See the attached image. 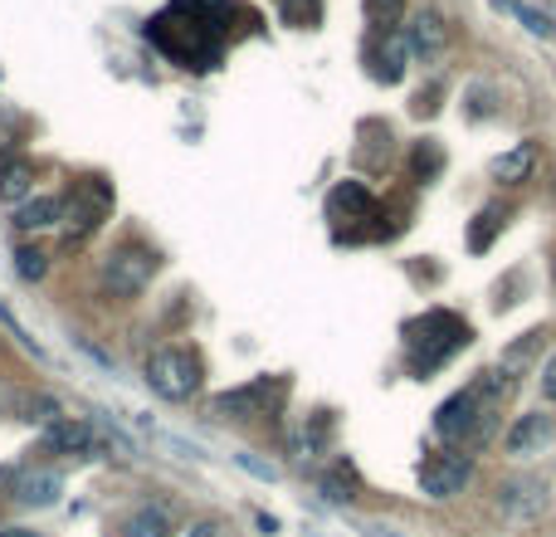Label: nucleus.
Returning a JSON list of instances; mask_svg holds the SVG:
<instances>
[{
    "label": "nucleus",
    "mask_w": 556,
    "mask_h": 537,
    "mask_svg": "<svg viewBox=\"0 0 556 537\" xmlns=\"http://www.w3.org/2000/svg\"><path fill=\"white\" fill-rule=\"evenodd\" d=\"M473 337V327L464 323L450 308H430V313L410 317L405 323V362H410L415 376L440 372L444 362H454V352H464Z\"/></svg>",
    "instance_id": "nucleus-1"
},
{
    "label": "nucleus",
    "mask_w": 556,
    "mask_h": 537,
    "mask_svg": "<svg viewBox=\"0 0 556 537\" xmlns=\"http://www.w3.org/2000/svg\"><path fill=\"white\" fill-rule=\"evenodd\" d=\"M493 401H503L498 391H493L489 382H469L459 386V391L450 396V401H440V411H434V435H440L450 450H469V445L489 440V411Z\"/></svg>",
    "instance_id": "nucleus-2"
},
{
    "label": "nucleus",
    "mask_w": 556,
    "mask_h": 537,
    "mask_svg": "<svg viewBox=\"0 0 556 537\" xmlns=\"http://www.w3.org/2000/svg\"><path fill=\"white\" fill-rule=\"evenodd\" d=\"M205 382V366L195 352H186V347H156L152 357H147V386H152L162 401H191L195 391H201Z\"/></svg>",
    "instance_id": "nucleus-3"
},
{
    "label": "nucleus",
    "mask_w": 556,
    "mask_h": 537,
    "mask_svg": "<svg viewBox=\"0 0 556 537\" xmlns=\"http://www.w3.org/2000/svg\"><path fill=\"white\" fill-rule=\"evenodd\" d=\"M108 211H113V186L98 182V176H84V182H74V191L64 196V221H59V230L68 235V245L88 240V235L108 221Z\"/></svg>",
    "instance_id": "nucleus-4"
},
{
    "label": "nucleus",
    "mask_w": 556,
    "mask_h": 537,
    "mask_svg": "<svg viewBox=\"0 0 556 537\" xmlns=\"http://www.w3.org/2000/svg\"><path fill=\"white\" fill-rule=\"evenodd\" d=\"M288 382L283 376H260V382L250 386H235V391L215 396L211 401V415L215 421H260V415H269L278 401H283Z\"/></svg>",
    "instance_id": "nucleus-5"
},
{
    "label": "nucleus",
    "mask_w": 556,
    "mask_h": 537,
    "mask_svg": "<svg viewBox=\"0 0 556 537\" xmlns=\"http://www.w3.org/2000/svg\"><path fill=\"white\" fill-rule=\"evenodd\" d=\"M152 278H156V254L142 250V245H123V250H113L103 264V294L137 298V294H147Z\"/></svg>",
    "instance_id": "nucleus-6"
},
{
    "label": "nucleus",
    "mask_w": 556,
    "mask_h": 537,
    "mask_svg": "<svg viewBox=\"0 0 556 537\" xmlns=\"http://www.w3.org/2000/svg\"><path fill=\"white\" fill-rule=\"evenodd\" d=\"M508 460H542L556 450V415L552 411H522L503 435Z\"/></svg>",
    "instance_id": "nucleus-7"
},
{
    "label": "nucleus",
    "mask_w": 556,
    "mask_h": 537,
    "mask_svg": "<svg viewBox=\"0 0 556 537\" xmlns=\"http://www.w3.org/2000/svg\"><path fill=\"white\" fill-rule=\"evenodd\" d=\"M469 479H473V460L464 450L425 454V464H420V489L430 499H454V494H464Z\"/></svg>",
    "instance_id": "nucleus-8"
},
{
    "label": "nucleus",
    "mask_w": 556,
    "mask_h": 537,
    "mask_svg": "<svg viewBox=\"0 0 556 537\" xmlns=\"http://www.w3.org/2000/svg\"><path fill=\"white\" fill-rule=\"evenodd\" d=\"M552 484L547 479H508L498 489V509L503 519L513 523V528H528V523H538L542 513L552 509Z\"/></svg>",
    "instance_id": "nucleus-9"
},
{
    "label": "nucleus",
    "mask_w": 556,
    "mask_h": 537,
    "mask_svg": "<svg viewBox=\"0 0 556 537\" xmlns=\"http://www.w3.org/2000/svg\"><path fill=\"white\" fill-rule=\"evenodd\" d=\"M410 59H415V49H410V39H405L401 29H376L371 49H366V64H371L376 84H401Z\"/></svg>",
    "instance_id": "nucleus-10"
},
{
    "label": "nucleus",
    "mask_w": 556,
    "mask_h": 537,
    "mask_svg": "<svg viewBox=\"0 0 556 537\" xmlns=\"http://www.w3.org/2000/svg\"><path fill=\"white\" fill-rule=\"evenodd\" d=\"M98 445H103V435L88 421H78V415H59L49 425V450H59V454H98Z\"/></svg>",
    "instance_id": "nucleus-11"
},
{
    "label": "nucleus",
    "mask_w": 556,
    "mask_h": 537,
    "mask_svg": "<svg viewBox=\"0 0 556 537\" xmlns=\"http://www.w3.org/2000/svg\"><path fill=\"white\" fill-rule=\"evenodd\" d=\"M405 39H410L415 59L434 64V59H444V45H450V29H444V20L434 15V10H420V15L410 20V29H405Z\"/></svg>",
    "instance_id": "nucleus-12"
},
{
    "label": "nucleus",
    "mask_w": 556,
    "mask_h": 537,
    "mask_svg": "<svg viewBox=\"0 0 556 537\" xmlns=\"http://www.w3.org/2000/svg\"><path fill=\"white\" fill-rule=\"evenodd\" d=\"M59 221H64V201H59V196H29L25 205H15V230L20 235L59 230Z\"/></svg>",
    "instance_id": "nucleus-13"
},
{
    "label": "nucleus",
    "mask_w": 556,
    "mask_h": 537,
    "mask_svg": "<svg viewBox=\"0 0 556 537\" xmlns=\"http://www.w3.org/2000/svg\"><path fill=\"white\" fill-rule=\"evenodd\" d=\"M327 215H332L337 225H346V221H371V215H376V201H371V191H366L362 182H342L332 196H327Z\"/></svg>",
    "instance_id": "nucleus-14"
},
{
    "label": "nucleus",
    "mask_w": 556,
    "mask_h": 537,
    "mask_svg": "<svg viewBox=\"0 0 556 537\" xmlns=\"http://www.w3.org/2000/svg\"><path fill=\"white\" fill-rule=\"evenodd\" d=\"M35 196V162L29 157H0V201L25 205Z\"/></svg>",
    "instance_id": "nucleus-15"
},
{
    "label": "nucleus",
    "mask_w": 556,
    "mask_h": 537,
    "mask_svg": "<svg viewBox=\"0 0 556 537\" xmlns=\"http://www.w3.org/2000/svg\"><path fill=\"white\" fill-rule=\"evenodd\" d=\"M117 533L123 537H172L176 519H172V509H162V503H142L137 513H127Z\"/></svg>",
    "instance_id": "nucleus-16"
},
{
    "label": "nucleus",
    "mask_w": 556,
    "mask_h": 537,
    "mask_svg": "<svg viewBox=\"0 0 556 537\" xmlns=\"http://www.w3.org/2000/svg\"><path fill=\"white\" fill-rule=\"evenodd\" d=\"M532 166H538V147L518 142L513 152H503L498 162H493V182H498V186H522L532 176Z\"/></svg>",
    "instance_id": "nucleus-17"
},
{
    "label": "nucleus",
    "mask_w": 556,
    "mask_h": 537,
    "mask_svg": "<svg viewBox=\"0 0 556 537\" xmlns=\"http://www.w3.org/2000/svg\"><path fill=\"white\" fill-rule=\"evenodd\" d=\"M59 494H64V479L54 470H35L20 479V503L25 509H49V503H59Z\"/></svg>",
    "instance_id": "nucleus-18"
},
{
    "label": "nucleus",
    "mask_w": 556,
    "mask_h": 537,
    "mask_svg": "<svg viewBox=\"0 0 556 537\" xmlns=\"http://www.w3.org/2000/svg\"><path fill=\"white\" fill-rule=\"evenodd\" d=\"M508 215H513V205L503 201V205H483L479 215H473V225H469V250L479 254V250H489L493 245V235L508 225Z\"/></svg>",
    "instance_id": "nucleus-19"
},
{
    "label": "nucleus",
    "mask_w": 556,
    "mask_h": 537,
    "mask_svg": "<svg viewBox=\"0 0 556 537\" xmlns=\"http://www.w3.org/2000/svg\"><path fill=\"white\" fill-rule=\"evenodd\" d=\"M327 435H332V421H327L323 411L313 415V421L303 425V430H298V460H317V454H323V445H327Z\"/></svg>",
    "instance_id": "nucleus-20"
},
{
    "label": "nucleus",
    "mask_w": 556,
    "mask_h": 537,
    "mask_svg": "<svg viewBox=\"0 0 556 537\" xmlns=\"http://www.w3.org/2000/svg\"><path fill=\"white\" fill-rule=\"evenodd\" d=\"M323 499H332V503H352L356 499V474H352V464L346 460H337L332 474H323Z\"/></svg>",
    "instance_id": "nucleus-21"
},
{
    "label": "nucleus",
    "mask_w": 556,
    "mask_h": 537,
    "mask_svg": "<svg viewBox=\"0 0 556 537\" xmlns=\"http://www.w3.org/2000/svg\"><path fill=\"white\" fill-rule=\"evenodd\" d=\"M45 268H49V260L35 250V245H20V250H15V274L25 278V284H39V278H45Z\"/></svg>",
    "instance_id": "nucleus-22"
},
{
    "label": "nucleus",
    "mask_w": 556,
    "mask_h": 537,
    "mask_svg": "<svg viewBox=\"0 0 556 537\" xmlns=\"http://www.w3.org/2000/svg\"><path fill=\"white\" fill-rule=\"evenodd\" d=\"M405 15V0H366V20L376 29H395V20Z\"/></svg>",
    "instance_id": "nucleus-23"
},
{
    "label": "nucleus",
    "mask_w": 556,
    "mask_h": 537,
    "mask_svg": "<svg viewBox=\"0 0 556 537\" xmlns=\"http://www.w3.org/2000/svg\"><path fill=\"white\" fill-rule=\"evenodd\" d=\"M513 15H518L522 25L532 29V35H552V20L542 15V10H532V5H513Z\"/></svg>",
    "instance_id": "nucleus-24"
},
{
    "label": "nucleus",
    "mask_w": 556,
    "mask_h": 537,
    "mask_svg": "<svg viewBox=\"0 0 556 537\" xmlns=\"http://www.w3.org/2000/svg\"><path fill=\"white\" fill-rule=\"evenodd\" d=\"M434 166H440V147H420V152H415V172L430 176Z\"/></svg>",
    "instance_id": "nucleus-25"
},
{
    "label": "nucleus",
    "mask_w": 556,
    "mask_h": 537,
    "mask_svg": "<svg viewBox=\"0 0 556 537\" xmlns=\"http://www.w3.org/2000/svg\"><path fill=\"white\" fill-rule=\"evenodd\" d=\"M542 396L556 405V352L547 357V366H542Z\"/></svg>",
    "instance_id": "nucleus-26"
},
{
    "label": "nucleus",
    "mask_w": 556,
    "mask_h": 537,
    "mask_svg": "<svg viewBox=\"0 0 556 537\" xmlns=\"http://www.w3.org/2000/svg\"><path fill=\"white\" fill-rule=\"evenodd\" d=\"M235 460H240V464H244V470H250V474H260V479H274V470H269V464L250 460V454H235Z\"/></svg>",
    "instance_id": "nucleus-27"
},
{
    "label": "nucleus",
    "mask_w": 556,
    "mask_h": 537,
    "mask_svg": "<svg viewBox=\"0 0 556 537\" xmlns=\"http://www.w3.org/2000/svg\"><path fill=\"white\" fill-rule=\"evenodd\" d=\"M186 537H220V528H215V523H195V528L186 533Z\"/></svg>",
    "instance_id": "nucleus-28"
},
{
    "label": "nucleus",
    "mask_w": 556,
    "mask_h": 537,
    "mask_svg": "<svg viewBox=\"0 0 556 537\" xmlns=\"http://www.w3.org/2000/svg\"><path fill=\"white\" fill-rule=\"evenodd\" d=\"M366 537H395L391 528H366Z\"/></svg>",
    "instance_id": "nucleus-29"
},
{
    "label": "nucleus",
    "mask_w": 556,
    "mask_h": 537,
    "mask_svg": "<svg viewBox=\"0 0 556 537\" xmlns=\"http://www.w3.org/2000/svg\"><path fill=\"white\" fill-rule=\"evenodd\" d=\"M0 537H35V533H25V528H5Z\"/></svg>",
    "instance_id": "nucleus-30"
},
{
    "label": "nucleus",
    "mask_w": 556,
    "mask_h": 537,
    "mask_svg": "<svg viewBox=\"0 0 556 537\" xmlns=\"http://www.w3.org/2000/svg\"><path fill=\"white\" fill-rule=\"evenodd\" d=\"M552 288H556V260H552Z\"/></svg>",
    "instance_id": "nucleus-31"
}]
</instances>
